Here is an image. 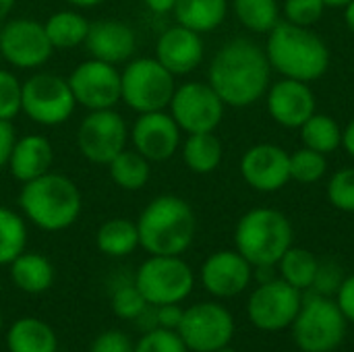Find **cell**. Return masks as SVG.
Masks as SVG:
<instances>
[{"label": "cell", "mask_w": 354, "mask_h": 352, "mask_svg": "<svg viewBox=\"0 0 354 352\" xmlns=\"http://www.w3.org/2000/svg\"><path fill=\"white\" fill-rule=\"evenodd\" d=\"M207 83L230 108H249L272 85V64L266 50L247 37L226 41L212 58Z\"/></svg>", "instance_id": "cell-1"}, {"label": "cell", "mask_w": 354, "mask_h": 352, "mask_svg": "<svg viewBox=\"0 0 354 352\" xmlns=\"http://www.w3.org/2000/svg\"><path fill=\"white\" fill-rule=\"evenodd\" d=\"M19 210L25 220L44 232L71 228L83 210V195L75 180L58 172H46L39 178L21 185Z\"/></svg>", "instance_id": "cell-2"}, {"label": "cell", "mask_w": 354, "mask_h": 352, "mask_svg": "<svg viewBox=\"0 0 354 352\" xmlns=\"http://www.w3.org/2000/svg\"><path fill=\"white\" fill-rule=\"evenodd\" d=\"M139 247L149 255H183L195 241L197 218L178 195L153 197L137 218Z\"/></svg>", "instance_id": "cell-3"}, {"label": "cell", "mask_w": 354, "mask_h": 352, "mask_svg": "<svg viewBox=\"0 0 354 352\" xmlns=\"http://www.w3.org/2000/svg\"><path fill=\"white\" fill-rule=\"evenodd\" d=\"M263 50L272 71L286 79L311 83L322 79L330 66L328 44L311 27L280 21L268 33Z\"/></svg>", "instance_id": "cell-4"}, {"label": "cell", "mask_w": 354, "mask_h": 352, "mask_svg": "<svg viewBox=\"0 0 354 352\" xmlns=\"http://www.w3.org/2000/svg\"><path fill=\"white\" fill-rule=\"evenodd\" d=\"M295 230L286 214L274 207H253L234 228V249L253 266H276L292 247Z\"/></svg>", "instance_id": "cell-5"}, {"label": "cell", "mask_w": 354, "mask_h": 352, "mask_svg": "<svg viewBox=\"0 0 354 352\" xmlns=\"http://www.w3.org/2000/svg\"><path fill=\"white\" fill-rule=\"evenodd\" d=\"M290 330L299 351L334 352L346 338L348 319L336 299L307 293Z\"/></svg>", "instance_id": "cell-6"}, {"label": "cell", "mask_w": 354, "mask_h": 352, "mask_svg": "<svg viewBox=\"0 0 354 352\" xmlns=\"http://www.w3.org/2000/svg\"><path fill=\"white\" fill-rule=\"evenodd\" d=\"M174 89V75L156 58H133L120 71V102L137 114L168 110Z\"/></svg>", "instance_id": "cell-7"}, {"label": "cell", "mask_w": 354, "mask_h": 352, "mask_svg": "<svg viewBox=\"0 0 354 352\" xmlns=\"http://www.w3.org/2000/svg\"><path fill=\"white\" fill-rule=\"evenodd\" d=\"M133 282L149 305L160 307L187 301L195 288V274L183 255H149L137 268Z\"/></svg>", "instance_id": "cell-8"}, {"label": "cell", "mask_w": 354, "mask_h": 352, "mask_svg": "<svg viewBox=\"0 0 354 352\" xmlns=\"http://www.w3.org/2000/svg\"><path fill=\"white\" fill-rule=\"evenodd\" d=\"M77 108L71 85L60 75L35 73L23 81L21 112L41 127H58L66 122Z\"/></svg>", "instance_id": "cell-9"}, {"label": "cell", "mask_w": 354, "mask_h": 352, "mask_svg": "<svg viewBox=\"0 0 354 352\" xmlns=\"http://www.w3.org/2000/svg\"><path fill=\"white\" fill-rule=\"evenodd\" d=\"M303 295L280 276L257 284L247 301V317L261 332H284L292 326L303 305Z\"/></svg>", "instance_id": "cell-10"}, {"label": "cell", "mask_w": 354, "mask_h": 352, "mask_svg": "<svg viewBox=\"0 0 354 352\" xmlns=\"http://www.w3.org/2000/svg\"><path fill=\"white\" fill-rule=\"evenodd\" d=\"M226 104L209 83L189 81L174 89L168 112L183 133H214L224 118Z\"/></svg>", "instance_id": "cell-11"}, {"label": "cell", "mask_w": 354, "mask_h": 352, "mask_svg": "<svg viewBox=\"0 0 354 352\" xmlns=\"http://www.w3.org/2000/svg\"><path fill=\"white\" fill-rule=\"evenodd\" d=\"M127 120L114 108L89 110L77 129V147L91 164L108 166L122 149H127Z\"/></svg>", "instance_id": "cell-12"}, {"label": "cell", "mask_w": 354, "mask_h": 352, "mask_svg": "<svg viewBox=\"0 0 354 352\" xmlns=\"http://www.w3.org/2000/svg\"><path fill=\"white\" fill-rule=\"evenodd\" d=\"M234 330L232 313L222 303L205 301L185 309L176 332L189 352H214L232 342Z\"/></svg>", "instance_id": "cell-13"}, {"label": "cell", "mask_w": 354, "mask_h": 352, "mask_svg": "<svg viewBox=\"0 0 354 352\" xmlns=\"http://www.w3.org/2000/svg\"><path fill=\"white\" fill-rule=\"evenodd\" d=\"M54 54L44 23L29 17L6 19L0 27V58L10 66L31 71L44 66Z\"/></svg>", "instance_id": "cell-14"}, {"label": "cell", "mask_w": 354, "mask_h": 352, "mask_svg": "<svg viewBox=\"0 0 354 352\" xmlns=\"http://www.w3.org/2000/svg\"><path fill=\"white\" fill-rule=\"evenodd\" d=\"M66 81L77 106H83L87 112L108 110L120 102V71L114 64L89 58L79 62Z\"/></svg>", "instance_id": "cell-15"}, {"label": "cell", "mask_w": 354, "mask_h": 352, "mask_svg": "<svg viewBox=\"0 0 354 352\" xmlns=\"http://www.w3.org/2000/svg\"><path fill=\"white\" fill-rule=\"evenodd\" d=\"M243 180L259 193H276L290 183V154L274 143H257L241 158Z\"/></svg>", "instance_id": "cell-16"}, {"label": "cell", "mask_w": 354, "mask_h": 352, "mask_svg": "<svg viewBox=\"0 0 354 352\" xmlns=\"http://www.w3.org/2000/svg\"><path fill=\"white\" fill-rule=\"evenodd\" d=\"M180 127L168 110L139 114L129 137L133 149L145 156L149 162H166L180 147Z\"/></svg>", "instance_id": "cell-17"}, {"label": "cell", "mask_w": 354, "mask_h": 352, "mask_svg": "<svg viewBox=\"0 0 354 352\" xmlns=\"http://www.w3.org/2000/svg\"><path fill=\"white\" fill-rule=\"evenodd\" d=\"M199 280L214 299H234L249 288L253 266L236 249H222L203 261Z\"/></svg>", "instance_id": "cell-18"}, {"label": "cell", "mask_w": 354, "mask_h": 352, "mask_svg": "<svg viewBox=\"0 0 354 352\" xmlns=\"http://www.w3.org/2000/svg\"><path fill=\"white\" fill-rule=\"evenodd\" d=\"M266 106L274 122L280 127L301 129L315 114L317 100L309 83L282 77L266 91Z\"/></svg>", "instance_id": "cell-19"}, {"label": "cell", "mask_w": 354, "mask_h": 352, "mask_svg": "<svg viewBox=\"0 0 354 352\" xmlns=\"http://www.w3.org/2000/svg\"><path fill=\"white\" fill-rule=\"evenodd\" d=\"M203 56L205 44L201 33L178 23L164 29L156 41V60L174 77L193 73L203 62Z\"/></svg>", "instance_id": "cell-20"}, {"label": "cell", "mask_w": 354, "mask_h": 352, "mask_svg": "<svg viewBox=\"0 0 354 352\" xmlns=\"http://www.w3.org/2000/svg\"><path fill=\"white\" fill-rule=\"evenodd\" d=\"M85 48L89 50L91 58L116 66L133 58L137 50V33L129 23L118 19L93 21L89 23Z\"/></svg>", "instance_id": "cell-21"}, {"label": "cell", "mask_w": 354, "mask_h": 352, "mask_svg": "<svg viewBox=\"0 0 354 352\" xmlns=\"http://www.w3.org/2000/svg\"><path fill=\"white\" fill-rule=\"evenodd\" d=\"M52 164H54V147L50 139L44 135H23L15 139L6 168L10 176L23 185L50 172Z\"/></svg>", "instance_id": "cell-22"}, {"label": "cell", "mask_w": 354, "mask_h": 352, "mask_svg": "<svg viewBox=\"0 0 354 352\" xmlns=\"http://www.w3.org/2000/svg\"><path fill=\"white\" fill-rule=\"evenodd\" d=\"M6 349L8 352H58V336L44 319L21 317L6 330Z\"/></svg>", "instance_id": "cell-23"}, {"label": "cell", "mask_w": 354, "mask_h": 352, "mask_svg": "<svg viewBox=\"0 0 354 352\" xmlns=\"http://www.w3.org/2000/svg\"><path fill=\"white\" fill-rule=\"evenodd\" d=\"M12 284L27 295H41L54 284V266L41 253L23 251L8 263Z\"/></svg>", "instance_id": "cell-24"}, {"label": "cell", "mask_w": 354, "mask_h": 352, "mask_svg": "<svg viewBox=\"0 0 354 352\" xmlns=\"http://www.w3.org/2000/svg\"><path fill=\"white\" fill-rule=\"evenodd\" d=\"M228 4V0H176L172 15L178 25L197 33H209L226 21Z\"/></svg>", "instance_id": "cell-25"}, {"label": "cell", "mask_w": 354, "mask_h": 352, "mask_svg": "<svg viewBox=\"0 0 354 352\" xmlns=\"http://www.w3.org/2000/svg\"><path fill=\"white\" fill-rule=\"evenodd\" d=\"M46 35L54 50H71L77 46L85 44L87 31H89V21L73 8L56 10L52 12L46 23H44Z\"/></svg>", "instance_id": "cell-26"}, {"label": "cell", "mask_w": 354, "mask_h": 352, "mask_svg": "<svg viewBox=\"0 0 354 352\" xmlns=\"http://www.w3.org/2000/svg\"><path fill=\"white\" fill-rule=\"evenodd\" d=\"M95 245L100 253L108 257H127L139 247L137 222L129 218H110L95 232Z\"/></svg>", "instance_id": "cell-27"}, {"label": "cell", "mask_w": 354, "mask_h": 352, "mask_svg": "<svg viewBox=\"0 0 354 352\" xmlns=\"http://www.w3.org/2000/svg\"><path fill=\"white\" fill-rule=\"evenodd\" d=\"M224 158L222 141L214 133H193L183 143V160L195 174H212Z\"/></svg>", "instance_id": "cell-28"}, {"label": "cell", "mask_w": 354, "mask_h": 352, "mask_svg": "<svg viewBox=\"0 0 354 352\" xmlns=\"http://www.w3.org/2000/svg\"><path fill=\"white\" fill-rule=\"evenodd\" d=\"M110 180L122 191H141L151 176V162L137 149H122L108 164Z\"/></svg>", "instance_id": "cell-29"}, {"label": "cell", "mask_w": 354, "mask_h": 352, "mask_svg": "<svg viewBox=\"0 0 354 352\" xmlns=\"http://www.w3.org/2000/svg\"><path fill=\"white\" fill-rule=\"evenodd\" d=\"M276 268H278V276L284 282L299 288L301 293H307L313 286V280H315V274H317V268H319V259L311 251L292 245L280 257Z\"/></svg>", "instance_id": "cell-30"}, {"label": "cell", "mask_w": 354, "mask_h": 352, "mask_svg": "<svg viewBox=\"0 0 354 352\" xmlns=\"http://www.w3.org/2000/svg\"><path fill=\"white\" fill-rule=\"evenodd\" d=\"M232 10L241 25L253 33H270L282 21L278 0H232Z\"/></svg>", "instance_id": "cell-31"}, {"label": "cell", "mask_w": 354, "mask_h": 352, "mask_svg": "<svg viewBox=\"0 0 354 352\" xmlns=\"http://www.w3.org/2000/svg\"><path fill=\"white\" fill-rule=\"evenodd\" d=\"M303 145L324 156L334 154L342 143V129L330 114H313L301 129Z\"/></svg>", "instance_id": "cell-32"}, {"label": "cell", "mask_w": 354, "mask_h": 352, "mask_svg": "<svg viewBox=\"0 0 354 352\" xmlns=\"http://www.w3.org/2000/svg\"><path fill=\"white\" fill-rule=\"evenodd\" d=\"M27 247V224L23 214L0 205V268L17 259Z\"/></svg>", "instance_id": "cell-33"}, {"label": "cell", "mask_w": 354, "mask_h": 352, "mask_svg": "<svg viewBox=\"0 0 354 352\" xmlns=\"http://www.w3.org/2000/svg\"><path fill=\"white\" fill-rule=\"evenodd\" d=\"M328 172V158L315 149L301 147L290 156V180L313 185L319 183Z\"/></svg>", "instance_id": "cell-34"}, {"label": "cell", "mask_w": 354, "mask_h": 352, "mask_svg": "<svg viewBox=\"0 0 354 352\" xmlns=\"http://www.w3.org/2000/svg\"><path fill=\"white\" fill-rule=\"evenodd\" d=\"M110 307L114 311L116 317L127 319V322H135L147 307L149 303L143 299V295L139 293V288L135 286V282H122L112 290V299H110Z\"/></svg>", "instance_id": "cell-35"}, {"label": "cell", "mask_w": 354, "mask_h": 352, "mask_svg": "<svg viewBox=\"0 0 354 352\" xmlns=\"http://www.w3.org/2000/svg\"><path fill=\"white\" fill-rule=\"evenodd\" d=\"M328 201L346 214H354V166L340 168L328 180Z\"/></svg>", "instance_id": "cell-36"}, {"label": "cell", "mask_w": 354, "mask_h": 352, "mask_svg": "<svg viewBox=\"0 0 354 352\" xmlns=\"http://www.w3.org/2000/svg\"><path fill=\"white\" fill-rule=\"evenodd\" d=\"M23 83L8 68H0V120L12 122L21 114Z\"/></svg>", "instance_id": "cell-37"}, {"label": "cell", "mask_w": 354, "mask_h": 352, "mask_svg": "<svg viewBox=\"0 0 354 352\" xmlns=\"http://www.w3.org/2000/svg\"><path fill=\"white\" fill-rule=\"evenodd\" d=\"M324 0H284L282 15L286 23L301 25V27H313L326 12Z\"/></svg>", "instance_id": "cell-38"}, {"label": "cell", "mask_w": 354, "mask_h": 352, "mask_svg": "<svg viewBox=\"0 0 354 352\" xmlns=\"http://www.w3.org/2000/svg\"><path fill=\"white\" fill-rule=\"evenodd\" d=\"M135 352H189V349L178 332L156 328L143 332V336L135 342Z\"/></svg>", "instance_id": "cell-39"}, {"label": "cell", "mask_w": 354, "mask_h": 352, "mask_svg": "<svg viewBox=\"0 0 354 352\" xmlns=\"http://www.w3.org/2000/svg\"><path fill=\"white\" fill-rule=\"evenodd\" d=\"M344 278L346 276H344L342 268L336 261L324 259V261H319V268H317L313 286L307 293H315V295H324V297H332L334 299Z\"/></svg>", "instance_id": "cell-40"}, {"label": "cell", "mask_w": 354, "mask_h": 352, "mask_svg": "<svg viewBox=\"0 0 354 352\" xmlns=\"http://www.w3.org/2000/svg\"><path fill=\"white\" fill-rule=\"evenodd\" d=\"M89 352H135V342L120 330H106L93 340Z\"/></svg>", "instance_id": "cell-41"}, {"label": "cell", "mask_w": 354, "mask_h": 352, "mask_svg": "<svg viewBox=\"0 0 354 352\" xmlns=\"http://www.w3.org/2000/svg\"><path fill=\"white\" fill-rule=\"evenodd\" d=\"M183 313H185V309L180 307V303H170V305H160V307H156V322H158V328L176 332L178 326H180V322H183Z\"/></svg>", "instance_id": "cell-42"}, {"label": "cell", "mask_w": 354, "mask_h": 352, "mask_svg": "<svg viewBox=\"0 0 354 352\" xmlns=\"http://www.w3.org/2000/svg\"><path fill=\"white\" fill-rule=\"evenodd\" d=\"M334 299H336L340 311L344 313V317L348 319V324H354V274L342 280Z\"/></svg>", "instance_id": "cell-43"}, {"label": "cell", "mask_w": 354, "mask_h": 352, "mask_svg": "<svg viewBox=\"0 0 354 352\" xmlns=\"http://www.w3.org/2000/svg\"><path fill=\"white\" fill-rule=\"evenodd\" d=\"M15 139H17V135H15L12 122L0 120V170L6 168V164H8V156L15 145Z\"/></svg>", "instance_id": "cell-44"}, {"label": "cell", "mask_w": 354, "mask_h": 352, "mask_svg": "<svg viewBox=\"0 0 354 352\" xmlns=\"http://www.w3.org/2000/svg\"><path fill=\"white\" fill-rule=\"evenodd\" d=\"M143 4L156 15H166V12H172L176 0H143Z\"/></svg>", "instance_id": "cell-45"}, {"label": "cell", "mask_w": 354, "mask_h": 352, "mask_svg": "<svg viewBox=\"0 0 354 352\" xmlns=\"http://www.w3.org/2000/svg\"><path fill=\"white\" fill-rule=\"evenodd\" d=\"M342 147H344V151L354 158V118L342 129V143H340Z\"/></svg>", "instance_id": "cell-46"}, {"label": "cell", "mask_w": 354, "mask_h": 352, "mask_svg": "<svg viewBox=\"0 0 354 352\" xmlns=\"http://www.w3.org/2000/svg\"><path fill=\"white\" fill-rule=\"evenodd\" d=\"M15 0H0V23H4L8 19V15L12 12Z\"/></svg>", "instance_id": "cell-47"}, {"label": "cell", "mask_w": 354, "mask_h": 352, "mask_svg": "<svg viewBox=\"0 0 354 352\" xmlns=\"http://www.w3.org/2000/svg\"><path fill=\"white\" fill-rule=\"evenodd\" d=\"M66 2L75 8H93V6L102 4L104 0H66Z\"/></svg>", "instance_id": "cell-48"}, {"label": "cell", "mask_w": 354, "mask_h": 352, "mask_svg": "<svg viewBox=\"0 0 354 352\" xmlns=\"http://www.w3.org/2000/svg\"><path fill=\"white\" fill-rule=\"evenodd\" d=\"M344 21H346V25H348V29L354 33V0L344 6Z\"/></svg>", "instance_id": "cell-49"}, {"label": "cell", "mask_w": 354, "mask_h": 352, "mask_svg": "<svg viewBox=\"0 0 354 352\" xmlns=\"http://www.w3.org/2000/svg\"><path fill=\"white\" fill-rule=\"evenodd\" d=\"M348 2H353V0H324V4L328 8H344Z\"/></svg>", "instance_id": "cell-50"}, {"label": "cell", "mask_w": 354, "mask_h": 352, "mask_svg": "<svg viewBox=\"0 0 354 352\" xmlns=\"http://www.w3.org/2000/svg\"><path fill=\"white\" fill-rule=\"evenodd\" d=\"M214 352H236V351L228 344V346H222V349H218V351H214Z\"/></svg>", "instance_id": "cell-51"}, {"label": "cell", "mask_w": 354, "mask_h": 352, "mask_svg": "<svg viewBox=\"0 0 354 352\" xmlns=\"http://www.w3.org/2000/svg\"><path fill=\"white\" fill-rule=\"evenodd\" d=\"M0 336H2V315H0Z\"/></svg>", "instance_id": "cell-52"}, {"label": "cell", "mask_w": 354, "mask_h": 352, "mask_svg": "<svg viewBox=\"0 0 354 352\" xmlns=\"http://www.w3.org/2000/svg\"><path fill=\"white\" fill-rule=\"evenodd\" d=\"M297 352H307V351H297Z\"/></svg>", "instance_id": "cell-53"}]
</instances>
